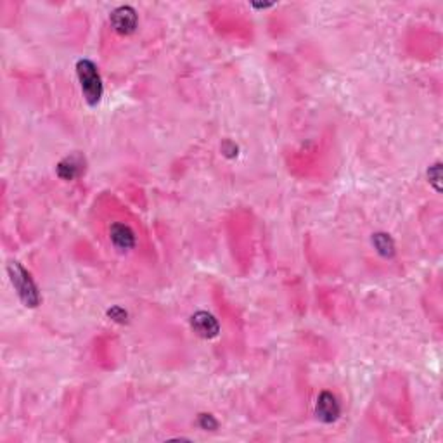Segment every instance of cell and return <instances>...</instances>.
Returning a JSON list of instances; mask_svg holds the SVG:
<instances>
[{"mask_svg": "<svg viewBox=\"0 0 443 443\" xmlns=\"http://www.w3.org/2000/svg\"><path fill=\"white\" fill-rule=\"evenodd\" d=\"M191 327L196 336L203 338V340H213L220 333L218 320L215 319V315L206 310H198L196 314H192Z\"/></svg>", "mask_w": 443, "mask_h": 443, "instance_id": "5", "label": "cell"}, {"mask_svg": "<svg viewBox=\"0 0 443 443\" xmlns=\"http://www.w3.org/2000/svg\"><path fill=\"white\" fill-rule=\"evenodd\" d=\"M428 179H429V183L435 187L436 192L442 191V163H435L433 166H429Z\"/></svg>", "mask_w": 443, "mask_h": 443, "instance_id": "9", "label": "cell"}, {"mask_svg": "<svg viewBox=\"0 0 443 443\" xmlns=\"http://www.w3.org/2000/svg\"><path fill=\"white\" fill-rule=\"evenodd\" d=\"M107 317H110L113 322H118V324L129 322V312L125 310V308L118 307V305H114V307H111L110 310H107Z\"/></svg>", "mask_w": 443, "mask_h": 443, "instance_id": "10", "label": "cell"}, {"mask_svg": "<svg viewBox=\"0 0 443 443\" xmlns=\"http://www.w3.org/2000/svg\"><path fill=\"white\" fill-rule=\"evenodd\" d=\"M222 154H224L225 157H229V160H234V157H238V154H239L238 144L232 142V140H225V142L222 144Z\"/></svg>", "mask_w": 443, "mask_h": 443, "instance_id": "12", "label": "cell"}, {"mask_svg": "<svg viewBox=\"0 0 443 443\" xmlns=\"http://www.w3.org/2000/svg\"><path fill=\"white\" fill-rule=\"evenodd\" d=\"M315 416L324 425H333L341 416V403L336 395L331 392H322L315 402Z\"/></svg>", "mask_w": 443, "mask_h": 443, "instance_id": "4", "label": "cell"}, {"mask_svg": "<svg viewBox=\"0 0 443 443\" xmlns=\"http://www.w3.org/2000/svg\"><path fill=\"white\" fill-rule=\"evenodd\" d=\"M8 274L21 303L26 308H37L40 305L42 296L37 284H35V281L29 275V272L21 264H18V262H11L8 265Z\"/></svg>", "mask_w": 443, "mask_h": 443, "instance_id": "1", "label": "cell"}, {"mask_svg": "<svg viewBox=\"0 0 443 443\" xmlns=\"http://www.w3.org/2000/svg\"><path fill=\"white\" fill-rule=\"evenodd\" d=\"M85 162L80 154H71V156L62 157L61 162L55 166V172H58V177L64 182H70V180H75L77 177L81 175V172L85 170Z\"/></svg>", "mask_w": 443, "mask_h": 443, "instance_id": "7", "label": "cell"}, {"mask_svg": "<svg viewBox=\"0 0 443 443\" xmlns=\"http://www.w3.org/2000/svg\"><path fill=\"white\" fill-rule=\"evenodd\" d=\"M110 23L116 34L132 35L139 25V16H137L136 9L130 8V5H120L111 12Z\"/></svg>", "mask_w": 443, "mask_h": 443, "instance_id": "3", "label": "cell"}, {"mask_svg": "<svg viewBox=\"0 0 443 443\" xmlns=\"http://www.w3.org/2000/svg\"><path fill=\"white\" fill-rule=\"evenodd\" d=\"M372 246L376 249L377 255H381L383 258H393L396 253L395 241L390 234L386 232H376L372 234Z\"/></svg>", "mask_w": 443, "mask_h": 443, "instance_id": "8", "label": "cell"}, {"mask_svg": "<svg viewBox=\"0 0 443 443\" xmlns=\"http://www.w3.org/2000/svg\"><path fill=\"white\" fill-rule=\"evenodd\" d=\"M110 239L120 253H129L136 246V234H134V231L129 225L121 224V222L111 225Z\"/></svg>", "mask_w": 443, "mask_h": 443, "instance_id": "6", "label": "cell"}, {"mask_svg": "<svg viewBox=\"0 0 443 443\" xmlns=\"http://www.w3.org/2000/svg\"><path fill=\"white\" fill-rule=\"evenodd\" d=\"M198 425L199 428L205 429V431H215V429L218 428V421H216L212 414H199Z\"/></svg>", "mask_w": 443, "mask_h": 443, "instance_id": "11", "label": "cell"}, {"mask_svg": "<svg viewBox=\"0 0 443 443\" xmlns=\"http://www.w3.org/2000/svg\"><path fill=\"white\" fill-rule=\"evenodd\" d=\"M77 77L80 81L81 94L88 106H97L103 99V78L99 70L90 59H78L77 61Z\"/></svg>", "mask_w": 443, "mask_h": 443, "instance_id": "2", "label": "cell"}, {"mask_svg": "<svg viewBox=\"0 0 443 443\" xmlns=\"http://www.w3.org/2000/svg\"><path fill=\"white\" fill-rule=\"evenodd\" d=\"M253 8H257V9H267V8H272V4H253Z\"/></svg>", "mask_w": 443, "mask_h": 443, "instance_id": "13", "label": "cell"}]
</instances>
